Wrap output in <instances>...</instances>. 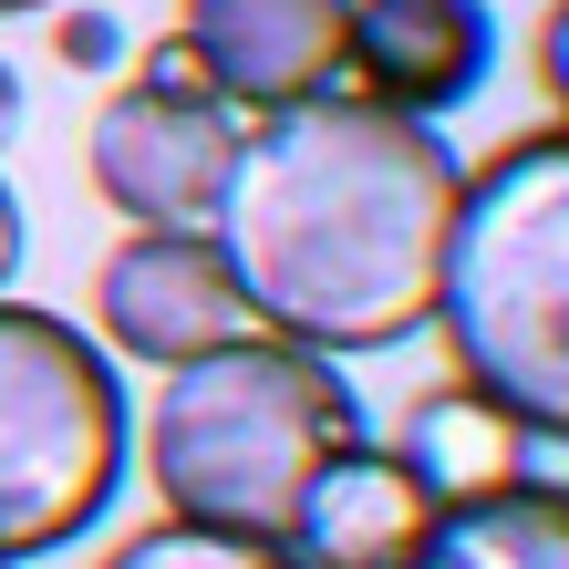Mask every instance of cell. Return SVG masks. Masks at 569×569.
Here are the masks:
<instances>
[{
    "instance_id": "1",
    "label": "cell",
    "mask_w": 569,
    "mask_h": 569,
    "mask_svg": "<svg viewBox=\"0 0 569 569\" xmlns=\"http://www.w3.org/2000/svg\"><path fill=\"white\" fill-rule=\"evenodd\" d=\"M456 146L435 124L311 93L239 124L208 239L249 321L300 352H393L435 311V259L456 218Z\"/></svg>"
},
{
    "instance_id": "2",
    "label": "cell",
    "mask_w": 569,
    "mask_h": 569,
    "mask_svg": "<svg viewBox=\"0 0 569 569\" xmlns=\"http://www.w3.org/2000/svg\"><path fill=\"white\" fill-rule=\"evenodd\" d=\"M435 331L466 393L528 435H569V136L528 124L477 177H456L446 259H435Z\"/></svg>"
},
{
    "instance_id": "3",
    "label": "cell",
    "mask_w": 569,
    "mask_h": 569,
    "mask_svg": "<svg viewBox=\"0 0 569 569\" xmlns=\"http://www.w3.org/2000/svg\"><path fill=\"white\" fill-rule=\"evenodd\" d=\"M352 446H362L352 383L331 373V352H300L280 331H239V342L177 362L146 415V477L166 518L228 528V539H290L300 487Z\"/></svg>"
},
{
    "instance_id": "4",
    "label": "cell",
    "mask_w": 569,
    "mask_h": 569,
    "mask_svg": "<svg viewBox=\"0 0 569 569\" xmlns=\"http://www.w3.org/2000/svg\"><path fill=\"white\" fill-rule=\"evenodd\" d=\"M124 487V383L62 311L0 300V569L83 539Z\"/></svg>"
},
{
    "instance_id": "5",
    "label": "cell",
    "mask_w": 569,
    "mask_h": 569,
    "mask_svg": "<svg viewBox=\"0 0 569 569\" xmlns=\"http://www.w3.org/2000/svg\"><path fill=\"white\" fill-rule=\"evenodd\" d=\"M228 156H239V114L208 93V73L187 62V42H166L136 62V83L93 114L83 136V187L104 197L124 228H208Z\"/></svg>"
},
{
    "instance_id": "6",
    "label": "cell",
    "mask_w": 569,
    "mask_h": 569,
    "mask_svg": "<svg viewBox=\"0 0 569 569\" xmlns=\"http://www.w3.org/2000/svg\"><path fill=\"white\" fill-rule=\"evenodd\" d=\"M497 73V11L487 0H342V73L331 93L373 114L435 124L477 104Z\"/></svg>"
},
{
    "instance_id": "7",
    "label": "cell",
    "mask_w": 569,
    "mask_h": 569,
    "mask_svg": "<svg viewBox=\"0 0 569 569\" xmlns=\"http://www.w3.org/2000/svg\"><path fill=\"white\" fill-rule=\"evenodd\" d=\"M93 321H104V342L124 362H156V373H177V362L259 331L208 228H136V239L93 270Z\"/></svg>"
},
{
    "instance_id": "8",
    "label": "cell",
    "mask_w": 569,
    "mask_h": 569,
    "mask_svg": "<svg viewBox=\"0 0 569 569\" xmlns=\"http://www.w3.org/2000/svg\"><path fill=\"white\" fill-rule=\"evenodd\" d=\"M177 42L228 114H290L342 73V0H177Z\"/></svg>"
},
{
    "instance_id": "9",
    "label": "cell",
    "mask_w": 569,
    "mask_h": 569,
    "mask_svg": "<svg viewBox=\"0 0 569 569\" xmlns=\"http://www.w3.org/2000/svg\"><path fill=\"white\" fill-rule=\"evenodd\" d=\"M425 528H435V497L405 477V456H393V446L362 435L352 456H331L321 477L300 487L280 549H290L300 569H405Z\"/></svg>"
},
{
    "instance_id": "10",
    "label": "cell",
    "mask_w": 569,
    "mask_h": 569,
    "mask_svg": "<svg viewBox=\"0 0 569 569\" xmlns=\"http://www.w3.org/2000/svg\"><path fill=\"white\" fill-rule=\"evenodd\" d=\"M393 456H405V477L435 497V508L497 497V487H518V477H559V435H528L518 415H497L487 393H466V383H435L425 405L405 415Z\"/></svg>"
},
{
    "instance_id": "11",
    "label": "cell",
    "mask_w": 569,
    "mask_h": 569,
    "mask_svg": "<svg viewBox=\"0 0 569 569\" xmlns=\"http://www.w3.org/2000/svg\"><path fill=\"white\" fill-rule=\"evenodd\" d=\"M405 569H569V487L559 477H518L497 497L435 508Z\"/></svg>"
},
{
    "instance_id": "12",
    "label": "cell",
    "mask_w": 569,
    "mask_h": 569,
    "mask_svg": "<svg viewBox=\"0 0 569 569\" xmlns=\"http://www.w3.org/2000/svg\"><path fill=\"white\" fill-rule=\"evenodd\" d=\"M104 569H300L280 539H228V528H187V518H156L136 539H114Z\"/></svg>"
},
{
    "instance_id": "13",
    "label": "cell",
    "mask_w": 569,
    "mask_h": 569,
    "mask_svg": "<svg viewBox=\"0 0 569 569\" xmlns=\"http://www.w3.org/2000/svg\"><path fill=\"white\" fill-rule=\"evenodd\" d=\"M52 52L73 62V73H104V62H124V21L73 11V0H62V11H52Z\"/></svg>"
},
{
    "instance_id": "14",
    "label": "cell",
    "mask_w": 569,
    "mask_h": 569,
    "mask_svg": "<svg viewBox=\"0 0 569 569\" xmlns=\"http://www.w3.org/2000/svg\"><path fill=\"white\" fill-rule=\"evenodd\" d=\"M11 280H21V197L0 187V300H11Z\"/></svg>"
},
{
    "instance_id": "15",
    "label": "cell",
    "mask_w": 569,
    "mask_h": 569,
    "mask_svg": "<svg viewBox=\"0 0 569 569\" xmlns=\"http://www.w3.org/2000/svg\"><path fill=\"white\" fill-rule=\"evenodd\" d=\"M11 124H21V73L0 62V146H11Z\"/></svg>"
},
{
    "instance_id": "16",
    "label": "cell",
    "mask_w": 569,
    "mask_h": 569,
    "mask_svg": "<svg viewBox=\"0 0 569 569\" xmlns=\"http://www.w3.org/2000/svg\"><path fill=\"white\" fill-rule=\"evenodd\" d=\"M21 11H62V0H0V21H21Z\"/></svg>"
}]
</instances>
